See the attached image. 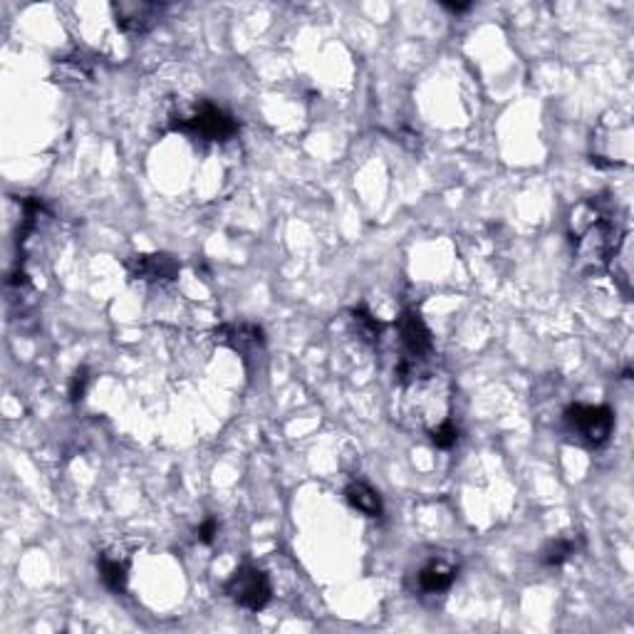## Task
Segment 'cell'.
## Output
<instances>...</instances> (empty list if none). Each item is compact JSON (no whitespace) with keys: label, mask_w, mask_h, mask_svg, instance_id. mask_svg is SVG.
<instances>
[{"label":"cell","mask_w":634,"mask_h":634,"mask_svg":"<svg viewBox=\"0 0 634 634\" xmlns=\"http://www.w3.org/2000/svg\"><path fill=\"white\" fill-rule=\"evenodd\" d=\"M573 241L575 268L582 275H600L610 268L612 258L627 241L617 206L607 196H590L580 201L568 218Z\"/></svg>","instance_id":"6da1fadb"},{"label":"cell","mask_w":634,"mask_h":634,"mask_svg":"<svg viewBox=\"0 0 634 634\" xmlns=\"http://www.w3.org/2000/svg\"><path fill=\"white\" fill-rule=\"evenodd\" d=\"M397 419L409 429H422L429 434L434 426L451 419V382L444 374L429 370L414 372L399 382Z\"/></svg>","instance_id":"7a4b0ae2"},{"label":"cell","mask_w":634,"mask_h":634,"mask_svg":"<svg viewBox=\"0 0 634 634\" xmlns=\"http://www.w3.org/2000/svg\"><path fill=\"white\" fill-rule=\"evenodd\" d=\"M171 127H174L176 132L191 134V137L201 139V142H228V139L238 134L236 119L228 112H223L221 107L209 105V102L196 107L194 112L174 117Z\"/></svg>","instance_id":"3957f363"},{"label":"cell","mask_w":634,"mask_h":634,"mask_svg":"<svg viewBox=\"0 0 634 634\" xmlns=\"http://www.w3.org/2000/svg\"><path fill=\"white\" fill-rule=\"evenodd\" d=\"M565 424L570 434L578 436L580 444L597 449L612 436L615 412L607 404H570L565 409Z\"/></svg>","instance_id":"277c9868"},{"label":"cell","mask_w":634,"mask_h":634,"mask_svg":"<svg viewBox=\"0 0 634 634\" xmlns=\"http://www.w3.org/2000/svg\"><path fill=\"white\" fill-rule=\"evenodd\" d=\"M226 595L243 610L261 612L273 597V585L265 570L256 565H243L226 582Z\"/></svg>","instance_id":"5b68a950"},{"label":"cell","mask_w":634,"mask_h":634,"mask_svg":"<svg viewBox=\"0 0 634 634\" xmlns=\"http://www.w3.org/2000/svg\"><path fill=\"white\" fill-rule=\"evenodd\" d=\"M459 578V560L451 555H431L417 570V592L422 597H436L451 590Z\"/></svg>","instance_id":"8992f818"},{"label":"cell","mask_w":634,"mask_h":634,"mask_svg":"<svg viewBox=\"0 0 634 634\" xmlns=\"http://www.w3.org/2000/svg\"><path fill=\"white\" fill-rule=\"evenodd\" d=\"M166 10V5L159 3H139V0H124V3H114L112 13L117 18V25L124 33L142 35L149 33L154 25L161 20V13Z\"/></svg>","instance_id":"52a82bcc"},{"label":"cell","mask_w":634,"mask_h":634,"mask_svg":"<svg viewBox=\"0 0 634 634\" xmlns=\"http://www.w3.org/2000/svg\"><path fill=\"white\" fill-rule=\"evenodd\" d=\"M216 342H223L238 355H256L265 345V332L256 322H231V325L218 327Z\"/></svg>","instance_id":"ba28073f"},{"label":"cell","mask_w":634,"mask_h":634,"mask_svg":"<svg viewBox=\"0 0 634 634\" xmlns=\"http://www.w3.org/2000/svg\"><path fill=\"white\" fill-rule=\"evenodd\" d=\"M132 278L144 280V283H171L179 275V263L166 253H142V256L129 258L127 263Z\"/></svg>","instance_id":"9c48e42d"},{"label":"cell","mask_w":634,"mask_h":634,"mask_svg":"<svg viewBox=\"0 0 634 634\" xmlns=\"http://www.w3.org/2000/svg\"><path fill=\"white\" fill-rule=\"evenodd\" d=\"M97 570H100V578L109 590L124 592L129 580V558H124L119 550H105L97 558Z\"/></svg>","instance_id":"30bf717a"},{"label":"cell","mask_w":634,"mask_h":634,"mask_svg":"<svg viewBox=\"0 0 634 634\" xmlns=\"http://www.w3.org/2000/svg\"><path fill=\"white\" fill-rule=\"evenodd\" d=\"M345 498L355 511H360L362 516L367 518H379L382 516L384 506H382V498L379 493L374 491L372 486H367L365 481H352L350 486L345 488Z\"/></svg>","instance_id":"8fae6325"},{"label":"cell","mask_w":634,"mask_h":634,"mask_svg":"<svg viewBox=\"0 0 634 634\" xmlns=\"http://www.w3.org/2000/svg\"><path fill=\"white\" fill-rule=\"evenodd\" d=\"M575 553H578V543H575L573 538L550 540L543 548V553H540V563L548 565V568H560V565L568 563Z\"/></svg>","instance_id":"7c38bea8"},{"label":"cell","mask_w":634,"mask_h":634,"mask_svg":"<svg viewBox=\"0 0 634 634\" xmlns=\"http://www.w3.org/2000/svg\"><path fill=\"white\" fill-rule=\"evenodd\" d=\"M352 325H355L357 335H360L365 342H372V345H377V342L382 340L384 325L370 313V310L362 308V305H360V308L352 310Z\"/></svg>","instance_id":"4fadbf2b"},{"label":"cell","mask_w":634,"mask_h":634,"mask_svg":"<svg viewBox=\"0 0 634 634\" xmlns=\"http://www.w3.org/2000/svg\"><path fill=\"white\" fill-rule=\"evenodd\" d=\"M459 436H461V431H459V426L454 424V419H446L444 424L434 426V429L429 431L431 444H434L436 449H444V451L454 449V446L459 444Z\"/></svg>","instance_id":"5bb4252c"},{"label":"cell","mask_w":634,"mask_h":634,"mask_svg":"<svg viewBox=\"0 0 634 634\" xmlns=\"http://www.w3.org/2000/svg\"><path fill=\"white\" fill-rule=\"evenodd\" d=\"M87 384H90V372H87V367H80V370L75 372V377H72V382H70V399H72V402H80V399L85 397Z\"/></svg>","instance_id":"9a60e30c"},{"label":"cell","mask_w":634,"mask_h":634,"mask_svg":"<svg viewBox=\"0 0 634 634\" xmlns=\"http://www.w3.org/2000/svg\"><path fill=\"white\" fill-rule=\"evenodd\" d=\"M216 535H218L216 518H206V521L199 526V530H196V538H199V543L204 545H211L213 540H216Z\"/></svg>","instance_id":"2e32d148"},{"label":"cell","mask_w":634,"mask_h":634,"mask_svg":"<svg viewBox=\"0 0 634 634\" xmlns=\"http://www.w3.org/2000/svg\"><path fill=\"white\" fill-rule=\"evenodd\" d=\"M444 8L454 10V13H466L471 8V3H444Z\"/></svg>","instance_id":"e0dca14e"}]
</instances>
